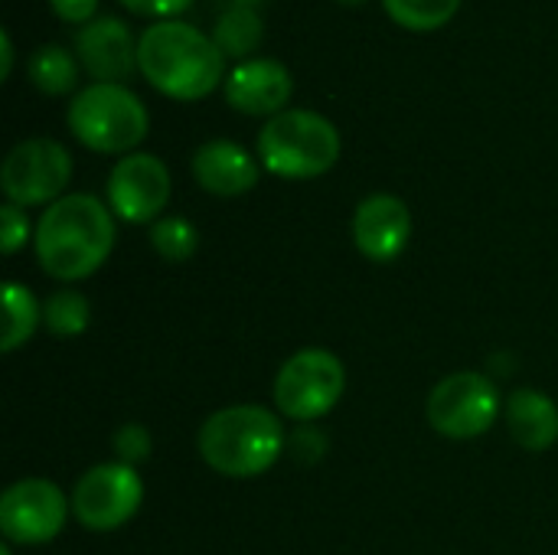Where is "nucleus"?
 <instances>
[{
  "label": "nucleus",
  "instance_id": "obj_4",
  "mask_svg": "<svg viewBox=\"0 0 558 555\" xmlns=\"http://www.w3.org/2000/svg\"><path fill=\"white\" fill-rule=\"evenodd\" d=\"M262 167L284 180H314L340 160V131L307 108H284L258 131Z\"/></svg>",
  "mask_w": 558,
  "mask_h": 555
},
{
  "label": "nucleus",
  "instance_id": "obj_21",
  "mask_svg": "<svg viewBox=\"0 0 558 555\" xmlns=\"http://www.w3.org/2000/svg\"><path fill=\"white\" fill-rule=\"evenodd\" d=\"M150 245H154V252H157L163 262L180 265V262H186V258L196 255V249H199V232H196V226H193L190 219H183V216H163V219H157L154 229H150Z\"/></svg>",
  "mask_w": 558,
  "mask_h": 555
},
{
  "label": "nucleus",
  "instance_id": "obj_10",
  "mask_svg": "<svg viewBox=\"0 0 558 555\" xmlns=\"http://www.w3.org/2000/svg\"><path fill=\"white\" fill-rule=\"evenodd\" d=\"M72 504L46 478H23L0 497V533L16 546H39L62 533Z\"/></svg>",
  "mask_w": 558,
  "mask_h": 555
},
{
  "label": "nucleus",
  "instance_id": "obj_29",
  "mask_svg": "<svg viewBox=\"0 0 558 555\" xmlns=\"http://www.w3.org/2000/svg\"><path fill=\"white\" fill-rule=\"evenodd\" d=\"M0 555H13V550H10V546H3V550H0Z\"/></svg>",
  "mask_w": 558,
  "mask_h": 555
},
{
  "label": "nucleus",
  "instance_id": "obj_6",
  "mask_svg": "<svg viewBox=\"0 0 558 555\" xmlns=\"http://www.w3.org/2000/svg\"><path fill=\"white\" fill-rule=\"evenodd\" d=\"M347 389V370L340 357L320 347L298 350L284 360L275 379V406L291 422H317L324 419Z\"/></svg>",
  "mask_w": 558,
  "mask_h": 555
},
{
  "label": "nucleus",
  "instance_id": "obj_14",
  "mask_svg": "<svg viewBox=\"0 0 558 555\" xmlns=\"http://www.w3.org/2000/svg\"><path fill=\"white\" fill-rule=\"evenodd\" d=\"M291 88V72L278 59H245L226 75V101L242 114H281Z\"/></svg>",
  "mask_w": 558,
  "mask_h": 555
},
{
  "label": "nucleus",
  "instance_id": "obj_22",
  "mask_svg": "<svg viewBox=\"0 0 558 555\" xmlns=\"http://www.w3.org/2000/svg\"><path fill=\"white\" fill-rule=\"evenodd\" d=\"M383 7L399 26L425 33L445 26L458 13L461 0H383Z\"/></svg>",
  "mask_w": 558,
  "mask_h": 555
},
{
  "label": "nucleus",
  "instance_id": "obj_1",
  "mask_svg": "<svg viewBox=\"0 0 558 555\" xmlns=\"http://www.w3.org/2000/svg\"><path fill=\"white\" fill-rule=\"evenodd\" d=\"M36 258L56 281H82L95 275L114 249V216L92 193H69L46 206L36 222Z\"/></svg>",
  "mask_w": 558,
  "mask_h": 555
},
{
  "label": "nucleus",
  "instance_id": "obj_18",
  "mask_svg": "<svg viewBox=\"0 0 558 555\" xmlns=\"http://www.w3.org/2000/svg\"><path fill=\"white\" fill-rule=\"evenodd\" d=\"M29 79L46 95H69L78 82V59L65 46L46 43L29 56Z\"/></svg>",
  "mask_w": 558,
  "mask_h": 555
},
{
  "label": "nucleus",
  "instance_id": "obj_2",
  "mask_svg": "<svg viewBox=\"0 0 558 555\" xmlns=\"http://www.w3.org/2000/svg\"><path fill=\"white\" fill-rule=\"evenodd\" d=\"M137 69L167 98L199 101L222 82L226 56L199 26L157 20L137 39Z\"/></svg>",
  "mask_w": 558,
  "mask_h": 555
},
{
  "label": "nucleus",
  "instance_id": "obj_26",
  "mask_svg": "<svg viewBox=\"0 0 558 555\" xmlns=\"http://www.w3.org/2000/svg\"><path fill=\"white\" fill-rule=\"evenodd\" d=\"M49 7L65 20V23H92L98 13V0H49Z\"/></svg>",
  "mask_w": 558,
  "mask_h": 555
},
{
  "label": "nucleus",
  "instance_id": "obj_5",
  "mask_svg": "<svg viewBox=\"0 0 558 555\" xmlns=\"http://www.w3.org/2000/svg\"><path fill=\"white\" fill-rule=\"evenodd\" d=\"M147 124L144 101L118 82H95L69 101V131L95 154H134Z\"/></svg>",
  "mask_w": 558,
  "mask_h": 555
},
{
  "label": "nucleus",
  "instance_id": "obj_11",
  "mask_svg": "<svg viewBox=\"0 0 558 555\" xmlns=\"http://www.w3.org/2000/svg\"><path fill=\"white\" fill-rule=\"evenodd\" d=\"M170 200V170L154 154H124L108 173V206L118 219L157 222Z\"/></svg>",
  "mask_w": 558,
  "mask_h": 555
},
{
  "label": "nucleus",
  "instance_id": "obj_15",
  "mask_svg": "<svg viewBox=\"0 0 558 555\" xmlns=\"http://www.w3.org/2000/svg\"><path fill=\"white\" fill-rule=\"evenodd\" d=\"M258 160L235 141H206L193 154V177L213 196H242L258 183Z\"/></svg>",
  "mask_w": 558,
  "mask_h": 555
},
{
  "label": "nucleus",
  "instance_id": "obj_30",
  "mask_svg": "<svg viewBox=\"0 0 558 555\" xmlns=\"http://www.w3.org/2000/svg\"><path fill=\"white\" fill-rule=\"evenodd\" d=\"M340 3H363V0H340Z\"/></svg>",
  "mask_w": 558,
  "mask_h": 555
},
{
  "label": "nucleus",
  "instance_id": "obj_9",
  "mask_svg": "<svg viewBox=\"0 0 558 555\" xmlns=\"http://www.w3.org/2000/svg\"><path fill=\"white\" fill-rule=\"evenodd\" d=\"M500 415V393L484 373H451L428 396V422L438 435L464 442L490 432Z\"/></svg>",
  "mask_w": 558,
  "mask_h": 555
},
{
  "label": "nucleus",
  "instance_id": "obj_20",
  "mask_svg": "<svg viewBox=\"0 0 558 555\" xmlns=\"http://www.w3.org/2000/svg\"><path fill=\"white\" fill-rule=\"evenodd\" d=\"M88 321H92V304L75 288H59L43 301V327L52 337H62V340L78 337L85 334Z\"/></svg>",
  "mask_w": 558,
  "mask_h": 555
},
{
  "label": "nucleus",
  "instance_id": "obj_17",
  "mask_svg": "<svg viewBox=\"0 0 558 555\" xmlns=\"http://www.w3.org/2000/svg\"><path fill=\"white\" fill-rule=\"evenodd\" d=\"M3 353H13L20 350L33 334L36 327L43 324V304L33 298V291L26 285H16V281H7L3 285Z\"/></svg>",
  "mask_w": 558,
  "mask_h": 555
},
{
  "label": "nucleus",
  "instance_id": "obj_16",
  "mask_svg": "<svg viewBox=\"0 0 558 555\" xmlns=\"http://www.w3.org/2000/svg\"><path fill=\"white\" fill-rule=\"evenodd\" d=\"M507 425L520 448L546 451L558 442V406L539 389H517L507 399Z\"/></svg>",
  "mask_w": 558,
  "mask_h": 555
},
{
  "label": "nucleus",
  "instance_id": "obj_8",
  "mask_svg": "<svg viewBox=\"0 0 558 555\" xmlns=\"http://www.w3.org/2000/svg\"><path fill=\"white\" fill-rule=\"evenodd\" d=\"M141 500H144V484L137 471L121 461H105L88 468L69 497L75 520L92 533L121 530L141 510Z\"/></svg>",
  "mask_w": 558,
  "mask_h": 555
},
{
  "label": "nucleus",
  "instance_id": "obj_23",
  "mask_svg": "<svg viewBox=\"0 0 558 555\" xmlns=\"http://www.w3.org/2000/svg\"><path fill=\"white\" fill-rule=\"evenodd\" d=\"M150 448H154L150 432L144 425H137V422H128V425H121L114 432V455H118L121 464H131L134 468V464L147 461L150 458Z\"/></svg>",
  "mask_w": 558,
  "mask_h": 555
},
{
  "label": "nucleus",
  "instance_id": "obj_19",
  "mask_svg": "<svg viewBox=\"0 0 558 555\" xmlns=\"http://www.w3.org/2000/svg\"><path fill=\"white\" fill-rule=\"evenodd\" d=\"M265 36V23L258 16L255 7H229L222 10V16L216 20L213 39L222 49V56H235L245 59Z\"/></svg>",
  "mask_w": 558,
  "mask_h": 555
},
{
  "label": "nucleus",
  "instance_id": "obj_3",
  "mask_svg": "<svg viewBox=\"0 0 558 555\" xmlns=\"http://www.w3.org/2000/svg\"><path fill=\"white\" fill-rule=\"evenodd\" d=\"M199 458L222 478H258L284 451V425L262 406H229L199 429Z\"/></svg>",
  "mask_w": 558,
  "mask_h": 555
},
{
  "label": "nucleus",
  "instance_id": "obj_13",
  "mask_svg": "<svg viewBox=\"0 0 558 555\" xmlns=\"http://www.w3.org/2000/svg\"><path fill=\"white\" fill-rule=\"evenodd\" d=\"M75 52L82 69L95 82H124L137 65V43L131 26L118 16H95L75 36Z\"/></svg>",
  "mask_w": 558,
  "mask_h": 555
},
{
  "label": "nucleus",
  "instance_id": "obj_28",
  "mask_svg": "<svg viewBox=\"0 0 558 555\" xmlns=\"http://www.w3.org/2000/svg\"><path fill=\"white\" fill-rule=\"evenodd\" d=\"M219 3H226V10H229V7H255L258 0H219Z\"/></svg>",
  "mask_w": 558,
  "mask_h": 555
},
{
  "label": "nucleus",
  "instance_id": "obj_7",
  "mask_svg": "<svg viewBox=\"0 0 558 555\" xmlns=\"http://www.w3.org/2000/svg\"><path fill=\"white\" fill-rule=\"evenodd\" d=\"M72 180V157L52 137H29L10 147L0 167V186L16 206H43L62 200Z\"/></svg>",
  "mask_w": 558,
  "mask_h": 555
},
{
  "label": "nucleus",
  "instance_id": "obj_12",
  "mask_svg": "<svg viewBox=\"0 0 558 555\" xmlns=\"http://www.w3.org/2000/svg\"><path fill=\"white\" fill-rule=\"evenodd\" d=\"M412 239V213L392 193L366 196L353 213V242L376 265L396 262Z\"/></svg>",
  "mask_w": 558,
  "mask_h": 555
},
{
  "label": "nucleus",
  "instance_id": "obj_24",
  "mask_svg": "<svg viewBox=\"0 0 558 555\" xmlns=\"http://www.w3.org/2000/svg\"><path fill=\"white\" fill-rule=\"evenodd\" d=\"M26 239H29V219H26L23 206L7 203L0 209V252L13 255L26 245Z\"/></svg>",
  "mask_w": 558,
  "mask_h": 555
},
{
  "label": "nucleus",
  "instance_id": "obj_27",
  "mask_svg": "<svg viewBox=\"0 0 558 555\" xmlns=\"http://www.w3.org/2000/svg\"><path fill=\"white\" fill-rule=\"evenodd\" d=\"M0 56H3L0 79H10V72H13V39H10V29H0Z\"/></svg>",
  "mask_w": 558,
  "mask_h": 555
},
{
  "label": "nucleus",
  "instance_id": "obj_25",
  "mask_svg": "<svg viewBox=\"0 0 558 555\" xmlns=\"http://www.w3.org/2000/svg\"><path fill=\"white\" fill-rule=\"evenodd\" d=\"M128 10L134 13H144V16H163V20H173L177 13H183L193 0H121Z\"/></svg>",
  "mask_w": 558,
  "mask_h": 555
}]
</instances>
